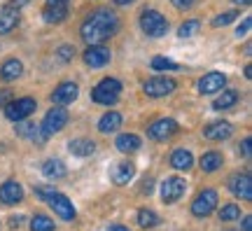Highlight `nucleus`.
<instances>
[{
    "instance_id": "393cba45",
    "label": "nucleus",
    "mask_w": 252,
    "mask_h": 231,
    "mask_svg": "<svg viewBox=\"0 0 252 231\" xmlns=\"http://www.w3.org/2000/svg\"><path fill=\"white\" fill-rule=\"evenodd\" d=\"M17 24H19V9L2 7V12H0V33H9Z\"/></svg>"
},
{
    "instance_id": "b1692460",
    "label": "nucleus",
    "mask_w": 252,
    "mask_h": 231,
    "mask_svg": "<svg viewBox=\"0 0 252 231\" xmlns=\"http://www.w3.org/2000/svg\"><path fill=\"white\" fill-rule=\"evenodd\" d=\"M222 154L220 152H206L203 157H201V161H198V166H201V170L203 173H213V170H217L220 166H222Z\"/></svg>"
},
{
    "instance_id": "473e14b6",
    "label": "nucleus",
    "mask_w": 252,
    "mask_h": 231,
    "mask_svg": "<svg viewBox=\"0 0 252 231\" xmlns=\"http://www.w3.org/2000/svg\"><path fill=\"white\" fill-rule=\"evenodd\" d=\"M198 28H201V24H198L196 19H191V21H185L180 26V31H178V35L180 37H191L194 33H196Z\"/></svg>"
},
{
    "instance_id": "7c9ffc66",
    "label": "nucleus",
    "mask_w": 252,
    "mask_h": 231,
    "mask_svg": "<svg viewBox=\"0 0 252 231\" xmlns=\"http://www.w3.org/2000/svg\"><path fill=\"white\" fill-rule=\"evenodd\" d=\"M31 231H54V222L45 215H35L31 220Z\"/></svg>"
},
{
    "instance_id": "e433bc0d",
    "label": "nucleus",
    "mask_w": 252,
    "mask_h": 231,
    "mask_svg": "<svg viewBox=\"0 0 252 231\" xmlns=\"http://www.w3.org/2000/svg\"><path fill=\"white\" fill-rule=\"evenodd\" d=\"M35 194L40 196V198H45V201H47L49 196L54 194V189H49V187H35Z\"/></svg>"
},
{
    "instance_id": "79ce46f5",
    "label": "nucleus",
    "mask_w": 252,
    "mask_h": 231,
    "mask_svg": "<svg viewBox=\"0 0 252 231\" xmlns=\"http://www.w3.org/2000/svg\"><path fill=\"white\" fill-rule=\"evenodd\" d=\"M243 229L245 231H252V220H250V217H243Z\"/></svg>"
},
{
    "instance_id": "4468645a",
    "label": "nucleus",
    "mask_w": 252,
    "mask_h": 231,
    "mask_svg": "<svg viewBox=\"0 0 252 231\" xmlns=\"http://www.w3.org/2000/svg\"><path fill=\"white\" fill-rule=\"evenodd\" d=\"M21 198H24V189H21L19 182H14V180L2 182V187H0V201H2V203L14 205V203H19Z\"/></svg>"
},
{
    "instance_id": "0eeeda50",
    "label": "nucleus",
    "mask_w": 252,
    "mask_h": 231,
    "mask_svg": "<svg viewBox=\"0 0 252 231\" xmlns=\"http://www.w3.org/2000/svg\"><path fill=\"white\" fill-rule=\"evenodd\" d=\"M217 205V192L215 189H203L201 194L194 198V203H191V213L196 215V217H206L215 210Z\"/></svg>"
},
{
    "instance_id": "f3484780",
    "label": "nucleus",
    "mask_w": 252,
    "mask_h": 231,
    "mask_svg": "<svg viewBox=\"0 0 252 231\" xmlns=\"http://www.w3.org/2000/svg\"><path fill=\"white\" fill-rule=\"evenodd\" d=\"M17 135L28 138V140L37 142V145H45V142H47V135L42 133L40 124H31V122H26V124H19L17 126Z\"/></svg>"
},
{
    "instance_id": "423d86ee",
    "label": "nucleus",
    "mask_w": 252,
    "mask_h": 231,
    "mask_svg": "<svg viewBox=\"0 0 252 231\" xmlns=\"http://www.w3.org/2000/svg\"><path fill=\"white\" fill-rule=\"evenodd\" d=\"M185 189H187V185H185V180L182 178H178V175L166 178L161 182V201L163 203H175L178 198H182Z\"/></svg>"
},
{
    "instance_id": "412c9836",
    "label": "nucleus",
    "mask_w": 252,
    "mask_h": 231,
    "mask_svg": "<svg viewBox=\"0 0 252 231\" xmlns=\"http://www.w3.org/2000/svg\"><path fill=\"white\" fill-rule=\"evenodd\" d=\"M191 164H194L191 152H187V150H175L171 154V166L175 170H189V168H191Z\"/></svg>"
},
{
    "instance_id": "a878e982",
    "label": "nucleus",
    "mask_w": 252,
    "mask_h": 231,
    "mask_svg": "<svg viewBox=\"0 0 252 231\" xmlns=\"http://www.w3.org/2000/svg\"><path fill=\"white\" fill-rule=\"evenodd\" d=\"M42 17H45L47 24H61L63 19L68 17V7L65 5H47Z\"/></svg>"
},
{
    "instance_id": "f03ea898",
    "label": "nucleus",
    "mask_w": 252,
    "mask_h": 231,
    "mask_svg": "<svg viewBox=\"0 0 252 231\" xmlns=\"http://www.w3.org/2000/svg\"><path fill=\"white\" fill-rule=\"evenodd\" d=\"M119 94H122V82L112 80V77H105V80L98 82V87L91 91V98L100 103V105H115L117 103Z\"/></svg>"
},
{
    "instance_id": "2eb2a0df",
    "label": "nucleus",
    "mask_w": 252,
    "mask_h": 231,
    "mask_svg": "<svg viewBox=\"0 0 252 231\" xmlns=\"http://www.w3.org/2000/svg\"><path fill=\"white\" fill-rule=\"evenodd\" d=\"M229 185H231V192H234L238 198L252 201V180H250V175H234Z\"/></svg>"
},
{
    "instance_id": "9d476101",
    "label": "nucleus",
    "mask_w": 252,
    "mask_h": 231,
    "mask_svg": "<svg viewBox=\"0 0 252 231\" xmlns=\"http://www.w3.org/2000/svg\"><path fill=\"white\" fill-rule=\"evenodd\" d=\"M173 133H178V122L175 119H157L154 124H150L147 129V135L152 140H166L171 138Z\"/></svg>"
},
{
    "instance_id": "7ed1b4c3",
    "label": "nucleus",
    "mask_w": 252,
    "mask_h": 231,
    "mask_svg": "<svg viewBox=\"0 0 252 231\" xmlns=\"http://www.w3.org/2000/svg\"><path fill=\"white\" fill-rule=\"evenodd\" d=\"M140 28H143L150 37H161L168 33V21H166V17H163L161 12L145 9L143 14H140Z\"/></svg>"
},
{
    "instance_id": "49530a36",
    "label": "nucleus",
    "mask_w": 252,
    "mask_h": 231,
    "mask_svg": "<svg viewBox=\"0 0 252 231\" xmlns=\"http://www.w3.org/2000/svg\"><path fill=\"white\" fill-rule=\"evenodd\" d=\"M115 2H117V5H131L133 0H115Z\"/></svg>"
},
{
    "instance_id": "aec40b11",
    "label": "nucleus",
    "mask_w": 252,
    "mask_h": 231,
    "mask_svg": "<svg viewBox=\"0 0 252 231\" xmlns=\"http://www.w3.org/2000/svg\"><path fill=\"white\" fill-rule=\"evenodd\" d=\"M115 145H117V150H119V152L128 154V152L140 150V145H143V142H140V138H138L135 133H122V135L117 138V140H115Z\"/></svg>"
},
{
    "instance_id": "37998d69",
    "label": "nucleus",
    "mask_w": 252,
    "mask_h": 231,
    "mask_svg": "<svg viewBox=\"0 0 252 231\" xmlns=\"http://www.w3.org/2000/svg\"><path fill=\"white\" fill-rule=\"evenodd\" d=\"M68 0H47V5H65Z\"/></svg>"
},
{
    "instance_id": "c03bdc74",
    "label": "nucleus",
    "mask_w": 252,
    "mask_h": 231,
    "mask_svg": "<svg viewBox=\"0 0 252 231\" xmlns=\"http://www.w3.org/2000/svg\"><path fill=\"white\" fill-rule=\"evenodd\" d=\"M108 231H128L126 227H122V224H115V227H110Z\"/></svg>"
},
{
    "instance_id": "2f4dec72",
    "label": "nucleus",
    "mask_w": 252,
    "mask_h": 231,
    "mask_svg": "<svg viewBox=\"0 0 252 231\" xmlns=\"http://www.w3.org/2000/svg\"><path fill=\"white\" fill-rule=\"evenodd\" d=\"M238 217H241V208L234 203L224 205V208L220 210V220H224V222H231V220H238Z\"/></svg>"
},
{
    "instance_id": "ea45409f",
    "label": "nucleus",
    "mask_w": 252,
    "mask_h": 231,
    "mask_svg": "<svg viewBox=\"0 0 252 231\" xmlns=\"http://www.w3.org/2000/svg\"><path fill=\"white\" fill-rule=\"evenodd\" d=\"M21 222H24V217L17 215V217H12V220H9V227H12V229H14V227H21Z\"/></svg>"
},
{
    "instance_id": "4be33fe9",
    "label": "nucleus",
    "mask_w": 252,
    "mask_h": 231,
    "mask_svg": "<svg viewBox=\"0 0 252 231\" xmlns=\"http://www.w3.org/2000/svg\"><path fill=\"white\" fill-rule=\"evenodd\" d=\"M119 126H122V115L119 112H105L98 122V131L100 133H112V131H117Z\"/></svg>"
},
{
    "instance_id": "20e7f679",
    "label": "nucleus",
    "mask_w": 252,
    "mask_h": 231,
    "mask_svg": "<svg viewBox=\"0 0 252 231\" xmlns=\"http://www.w3.org/2000/svg\"><path fill=\"white\" fill-rule=\"evenodd\" d=\"M68 124V112H65V107H52L49 112L45 115V119H42V124H40V129H42V133L49 138V135L59 133V131H63V126Z\"/></svg>"
},
{
    "instance_id": "f257e3e1",
    "label": "nucleus",
    "mask_w": 252,
    "mask_h": 231,
    "mask_svg": "<svg viewBox=\"0 0 252 231\" xmlns=\"http://www.w3.org/2000/svg\"><path fill=\"white\" fill-rule=\"evenodd\" d=\"M119 31V19L115 12L110 9H96L87 21L82 24L80 35L89 47H96L100 42H105L108 37H112Z\"/></svg>"
},
{
    "instance_id": "f8f14e48",
    "label": "nucleus",
    "mask_w": 252,
    "mask_h": 231,
    "mask_svg": "<svg viewBox=\"0 0 252 231\" xmlns=\"http://www.w3.org/2000/svg\"><path fill=\"white\" fill-rule=\"evenodd\" d=\"M226 84V77L222 75V72H208V75H203L201 80H198V91L201 94H215V91H222Z\"/></svg>"
},
{
    "instance_id": "c756f323",
    "label": "nucleus",
    "mask_w": 252,
    "mask_h": 231,
    "mask_svg": "<svg viewBox=\"0 0 252 231\" xmlns=\"http://www.w3.org/2000/svg\"><path fill=\"white\" fill-rule=\"evenodd\" d=\"M152 70L157 72H166V70H180V66L166 56H154L152 59Z\"/></svg>"
},
{
    "instance_id": "dca6fc26",
    "label": "nucleus",
    "mask_w": 252,
    "mask_h": 231,
    "mask_svg": "<svg viewBox=\"0 0 252 231\" xmlns=\"http://www.w3.org/2000/svg\"><path fill=\"white\" fill-rule=\"evenodd\" d=\"M231 133H234V126L229 122H215V124H210L203 131L208 140H226V138H231Z\"/></svg>"
},
{
    "instance_id": "39448f33",
    "label": "nucleus",
    "mask_w": 252,
    "mask_h": 231,
    "mask_svg": "<svg viewBox=\"0 0 252 231\" xmlns=\"http://www.w3.org/2000/svg\"><path fill=\"white\" fill-rule=\"evenodd\" d=\"M37 103L33 98H17V100H12L5 105V117H7L9 122H21V119H26L35 112Z\"/></svg>"
},
{
    "instance_id": "5701e85b",
    "label": "nucleus",
    "mask_w": 252,
    "mask_h": 231,
    "mask_svg": "<svg viewBox=\"0 0 252 231\" xmlns=\"http://www.w3.org/2000/svg\"><path fill=\"white\" fill-rule=\"evenodd\" d=\"M135 175V166L131 161H124V164H119L115 173H112V180H115V185H126L128 180Z\"/></svg>"
},
{
    "instance_id": "a19ab883",
    "label": "nucleus",
    "mask_w": 252,
    "mask_h": 231,
    "mask_svg": "<svg viewBox=\"0 0 252 231\" xmlns=\"http://www.w3.org/2000/svg\"><path fill=\"white\" fill-rule=\"evenodd\" d=\"M250 142H252V140H243V152H245V157H250V154H252Z\"/></svg>"
},
{
    "instance_id": "4c0bfd02",
    "label": "nucleus",
    "mask_w": 252,
    "mask_h": 231,
    "mask_svg": "<svg viewBox=\"0 0 252 231\" xmlns=\"http://www.w3.org/2000/svg\"><path fill=\"white\" fill-rule=\"evenodd\" d=\"M171 2H173V5H175L178 9H189L191 5H194V0H171Z\"/></svg>"
},
{
    "instance_id": "6ab92c4d",
    "label": "nucleus",
    "mask_w": 252,
    "mask_h": 231,
    "mask_svg": "<svg viewBox=\"0 0 252 231\" xmlns=\"http://www.w3.org/2000/svg\"><path fill=\"white\" fill-rule=\"evenodd\" d=\"M21 72H24L21 61H17V59H7V61L2 63V68H0V77H2L5 82H14L17 77H21Z\"/></svg>"
},
{
    "instance_id": "1a4fd4ad",
    "label": "nucleus",
    "mask_w": 252,
    "mask_h": 231,
    "mask_svg": "<svg viewBox=\"0 0 252 231\" xmlns=\"http://www.w3.org/2000/svg\"><path fill=\"white\" fill-rule=\"evenodd\" d=\"M173 89H175V80H171V77H152L143 87V91L150 98H161L166 94H171Z\"/></svg>"
},
{
    "instance_id": "bb28decb",
    "label": "nucleus",
    "mask_w": 252,
    "mask_h": 231,
    "mask_svg": "<svg viewBox=\"0 0 252 231\" xmlns=\"http://www.w3.org/2000/svg\"><path fill=\"white\" fill-rule=\"evenodd\" d=\"M42 173H45L47 178L59 180V178H63V175H65V166H63V161H59V159H49V161H45Z\"/></svg>"
},
{
    "instance_id": "cd10ccee",
    "label": "nucleus",
    "mask_w": 252,
    "mask_h": 231,
    "mask_svg": "<svg viewBox=\"0 0 252 231\" xmlns=\"http://www.w3.org/2000/svg\"><path fill=\"white\" fill-rule=\"evenodd\" d=\"M236 100H238V94L234 89H222V96L213 103V107L215 110H229V107L236 105Z\"/></svg>"
},
{
    "instance_id": "9b49d317",
    "label": "nucleus",
    "mask_w": 252,
    "mask_h": 231,
    "mask_svg": "<svg viewBox=\"0 0 252 231\" xmlns=\"http://www.w3.org/2000/svg\"><path fill=\"white\" fill-rule=\"evenodd\" d=\"M80 96V87L75 84V82H63V84H59L54 89V94H52V100H54L56 105H68V103H72L75 98Z\"/></svg>"
},
{
    "instance_id": "f704fd0d",
    "label": "nucleus",
    "mask_w": 252,
    "mask_h": 231,
    "mask_svg": "<svg viewBox=\"0 0 252 231\" xmlns=\"http://www.w3.org/2000/svg\"><path fill=\"white\" fill-rule=\"evenodd\" d=\"M250 26H252V19L248 17V19L243 21V24H241V26L236 28V35H238V37H245L248 33H250Z\"/></svg>"
},
{
    "instance_id": "a211bd4d",
    "label": "nucleus",
    "mask_w": 252,
    "mask_h": 231,
    "mask_svg": "<svg viewBox=\"0 0 252 231\" xmlns=\"http://www.w3.org/2000/svg\"><path fill=\"white\" fill-rule=\"evenodd\" d=\"M68 150L75 154V157H91L96 152V142L87 140V138H77V140L68 142Z\"/></svg>"
},
{
    "instance_id": "72a5a7b5",
    "label": "nucleus",
    "mask_w": 252,
    "mask_h": 231,
    "mask_svg": "<svg viewBox=\"0 0 252 231\" xmlns=\"http://www.w3.org/2000/svg\"><path fill=\"white\" fill-rule=\"evenodd\" d=\"M238 17V12H224V14H220V17H215L213 19V26L215 28H220V26H229L234 19Z\"/></svg>"
},
{
    "instance_id": "ddd939ff",
    "label": "nucleus",
    "mask_w": 252,
    "mask_h": 231,
    "mask_svg": "<svg viewBox=\"0 0 252 231\" xmlns=\"http://www.w3.org/2000/svg\"><path fill=\"white\" fill-rule=\"evenodd\" d=\"M84 63L89 68H103L105 63H110V49L103 45H96V47H89L84 52Z\"/></svg>"
},
{
    "instance_id": "a18cd8bd",
    "label": "nucleus",
    "mask_w": 252,
    "mask_h": 231,
    "mask_svg": "<svg viewBox=\"0 0 252 231\" xmlns=\"http://www.w3.org/2000/svg\"><path fill=\"white\" fill-rule=\"evenodd\" d=\"M234 2H236V5H250L252 0H234Z\"/></svg>"
},
{
    "instance_id": "6e6552de",
    "label": "nucleus",
    "mask_w": 252,
    "mask_h": 231,
    "mask_svg": "<svg viewBox=\"0 0 252 231\" xmlns=\"http://www.w3.org/2000/svg\"><path fill=\"white\" fill-rule=\"evenodd\" d=\"M47 203L54 208V213L61 217V220H65V222H72L75 220V208H72V203H70V198L68 196H63V194H59V192H54V194L47 198Z\"/></svg>"
},
{
    "instance_id": "58836bf2",
    "label": "nucleus",
    "mask_w": 252,
    "mask_h": 231,
    "mask_svg": "<svg viewBox=\"0 0 252 231\" xmlns=\"http://www.w3.org/2000/svg\"><path fill=\"white\" fill-rule=\"evenodd\" d=\"M26 2H31V0H9L5 7H9V9H19V7H24Z\"/></svg>"
},
{
    "instance_id": "c85d7f7f",
    "label": "nucleus",
    "mask_w": 252,
    "mask_h": 231,
    "mask_svg": "<svg viewBox=\"0 0 252 231\" xmlns=\"http://www.w3.org/2000/svg\"><path fill=\"white\" fill-rule=\"evenodd\" d=\"M138 224L143 227V229H152L159 224V215L154 213V210H147V208H140L138 210Z\"/></svg>"
},
{
    "instance_id": "c9c22d12",
    "label": "nucleus",
    "mask_w": 252,
    "mask_h": 231,
    "mask_svg": "<svg viewBox=\"0 0 252 231\" xmlns=\"http://www.w3.org/2000/svg\"><path fill=\"white\" fill-rule=\"evenodd\" d=\"M59 56H61L63 61H70L72 56H75V49H72V47H68V45H63L61 49H59Z\"/></svg>"
}]
</instances>
